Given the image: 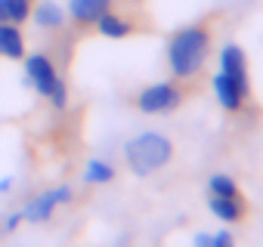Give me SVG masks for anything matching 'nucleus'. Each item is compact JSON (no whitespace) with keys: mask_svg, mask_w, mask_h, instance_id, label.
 <instances>
[{"mask_svg":"<svg viewBox=\"0 0 263 247\" xmlns=\"http://www.w3.org/2000/svg\"><path fill=\"white\" fill-rule=\"evenodd\" d=\"M211 53V28L208 25H186L180 31H174V37L167 40V65L174 71V77H192L201 71V65L208 62Z\"/></svg>","mask_w":263,"mask_h":247,"instance_id":"nucleus-1","label":"nucleus"},{"mask_svg":"<svg viewBox=\"0 0 263 247\" xmlns=\"http://www.w3.org/2000/svg\"><path fill=\"white\" fill-rule=\"evenodd\" d=\"M124 158H127V167L130 173H137V176H152L158 173L161 167L171 164L174 158V142L161 133H140L134 136L127 146H124Z\"/></svg>","mask_w":263,"mask_h":247,"instance_id":"nucleus-2","label":"nucleus"},{"mask_svg":"<svg viewBox=\"0 0 263 247\" xmlns=\"http://www.w3.org/2000/svg\"><path fill=\"white\" fill-rule=\"evenodd\" d=\"M25 80L37 96L50 99L53 108L68 105V87L59 77V71H56V65H53V59L47 53H31V56L25 53Z\"/></svg>","mask_w":263,"mask_h":247,"instance_id":"nucleus-3","label":"nucleus"},{"mask_svg":"<svg viewBox=\"0 0 263 247\" xmlns=\"http://www.w3.org/2000/svg\"><path fill=\"white\" fill-rule=\"evenodd\" d=\"M71 195H74L71 186H56V189H47V192L34 195V198L22 207V222H31V225L50 222V216L56 213L59 204H71Z\"/></svg>","mask_w":263,"mask_h":247,"instance_id":"nucleus-4","label":"nucleus"},{"mask_svg":"<svg viewBox=\"0 0 263 247\" xmlns=\"http://www.w3.org/2000/svg\"><path fill=\"white\" fill-rule=\"evenodd\" d=\"M180 99H183L180 87L171 84V80H161V84H149L137 93V108L143 114H164V111L177 108Z\"/></svg>","mask_w":263,"mask_h":247,"instance_id":"nucleus-5","label":"nucleus"},{"mask_svg":"<svg viewBox=\"0 0 263 247\" xmlns=\"http://www.w3.org/2000/svg\"><path fill=\"white\" fill-rule=\"evenodd\" d=\"M214 93H217V102H220L226 111H238V108L245 105L251 87H248V84H238L235 77H229V74H223V71H217V74H214Z\"/></svg>","mask_w":263,"mask_h":247,"instance_id":"nucleus-6","label":"nucleus"},{"mask_svg":"<svg viewBox=\"0 0 263 247\" xmlns=\"http://www.w3.org/2000/svg\"><path fill=\"white\" fill-rule=\"evenodd\" d=\"M65 19H68V13L56 0H37V4H31V22L41 31H59L65 25Z\"/></svg>","mask_w":263,"mask_h":247,"instance_id":"nucleus-7","label":"nucleus"},{"mask_svg":"<svg viewBox=\"0 0 263 247\" xmlns=\"http://www.w3.org/2000/svg\"><path fill=\"white\" fill-rule=\"evenodd\" d=\"M105 10H111V0H68V7H65L74 25H96V19Z\"/></svg>","mask_w":263,"mask_h":247,"instance_id":"nucleus-8","label":"nucleus"},{"mask_svg":"<svg viewBox=\"0 0 263 247\" xmlns=\"http://www.w3.org/2000/svg\"><path fill=\"white\" fill-rule=\"evenodd\" d=\"M208 207L220 222H238L245 216L241 195H208Z\"/></svg>","mask_w":263,"mask_h":247,"instance_id":"nucleus-9","label":"nucleus"},{"mask_svg":"<svg viewBox=\"0 0 263 247\" xmlns=\"http://www.w3.org/2000/svg\"><path fill=\"white\" fill-rule=\"evenodd\" d=\"M0 56L4 59H25V34L13 22H0Z\"/></svg>","mask_w":263,"mask_h":247,"instance_id":"nucleus-10","label":"nucleus"},{"mask_svg":"<svg viewBox=\"0 0 263 247\" xmlns=\"http://www.w3.org/2000/svg\"><path fill=\"white\" fill-rule=\"evenodd\" d=\"M96 31L102 37H108V40H124V37L134 34V22L124 19V16H118V13H111V10H105L96 19Z\"/></svg>","mask_w":263,"mask_h":247,"instance_id":"nucleus-11","label":"nucleus"},{"mask_svg":"<svg viewBox=\"0 0 263 247\" xmlns=\"http://www.w3.org/2000/svg\"><path fill=\"white\" fill-rule=\"evenodd\" d=\"M31 19V0H0V22L25 25Z\"/></svg>","mask_w":263,"mask_h":247,"instance_id":"nucleus-12","label":"nucleus"},{"mask_svg":"<svg viewBox=\"0 0 263 247\" xmlns=\"http://www.w3.org/2000/svg\"><path fill=\"white\" fill-rule=\"evenodd\" d=\"M111 179H115V167H111L108 161H99V158L87 161V167H84V182H90V186H105V182H111Z\"/></svg>","mask_w":263,"mask_h":247,"instance_id":"nucleus-13","label":"nucleus"},{"mask_svg":"<svg viewBox=\"0 0 263 247\" xmlns=\"http://www.w3.org/2000/svg\"><path fill=\"white\" fill-rule=\"evenodd\" d=\"M208 195H241V192H238V186H235L232 176L214 173V176L208 179Z\"/></svg>","mask_w":263,"mask_h":247,"instance_id":"nucleus-14","label":"nucleus"},{"mask_svg":"<svg viewBox=\"0 0 263 247\" xmlns=\"http://www.w3.org/2000/svg\"><path fill=\"white\" fill-rule=\"evenodd\" d=\"M211 241H214V247H235V238H232V232H217V235H211Z\"/></svg>","mask_w":263,"mask_h":247,"instance_id":"nucleus-15","label":"nucleus"},{"mask_svg":"<svg viewBox=\"0 0 263 247\" xmlns=\"http://www.w3.org/2000/svg\"><path fill=\"white\" fill-rule=\"evenodd\" d=\"M19 225H22V210L10 213V216H7V222H4V229H7V232H16Z\"/></svg>","mask_w":263,"mask_h":247,"instance_id":"nucleus-16","label":"nucleus"},{"mask_svg":"<svg viewBox=\"0 0 263 247\" xmlns=\"http://www.w3.org/2000/svg\"><path fill=\"white\" fill-rule=\"evenodd\" d=\"M195 247H214V241H211V235H204V232H198V235H195Z\"/></svg>","mask_w":263,"mask_h":247,"instance_id":"nucleus-17","label":"nucleus"},{"mask_svg":"<svg viewBox=\"0 0 263 247\" xmlns=\"http://www.w3.org/2000/svg\"><path fill=\"white\" fill-rule=\"evenodd\" d=\"M10 189H13V173L0 179V195H4V192H10Z\"/></svg>","mask_w":263,"mask_h":247,"instance_id":"nucleus-18","label":"nucleus"},{"mask_svg":"<svg viewBox=\"0 0 263 247\" xmlns=\"http://www.w3.org/2000/svg\"><path fill=\"white\" fill-rule=\"evenodd\" d=\"M31 4H34V0H31Z\"/></svg>","mask_w":263,"mask_h":247,"instance_id":"nucleus-19","label":"nucleus"}]
</instances>
